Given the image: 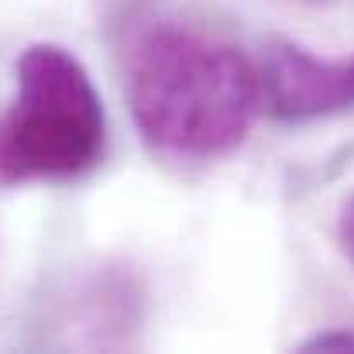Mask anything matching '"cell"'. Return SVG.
<instances>
[{"label":"cell","instance_id":"6da1fadb","mask_svg":"<svg viewBox=\"0 0 354 354\" xmlns=\"http://www.w3.org/2000/svg\"><path fill=\"white\" fill-rule=\"evenodd\" d=\"M127 104L151 151L189 162L221 158L251 131L261 104L258 69L207 31L155 24L127 52Z\"/></svg>","mask_w":354,"mask_h":354},{"label":"cell","instance_id":"7a4b0ae2","mask_svg":"<svg viewBox=\"0 0 354 354\" xmlns=\"http://www.w3.org/2000/svg\"><path fill=\"white\" fill-rule=\"evenodd\" d=\"M17 93L0 114V183H62L86 176L107 145L104 100L86 66L38 41L17 59Z\"/></svg>","mask_w":354,"mask_h":354},{"label":"cell","instance_id":"3957f363","mask_svg":"<svg viewBox=\"0 0 354 354\" xmlns=\"http://www.w3.org/2000/svg\"><path fill=\"white\" fill-rule=\"evenodd\" d=\"M254 69L261 104L279 120H317L354 107V55L320 59L296 41L272 38Z\"/></svg>","mask_w":354,"mask_h":354},{"label":"cell","instance_id":"277c9868","mask_svg":"<svg viewBox=\"0 0 354 354\" xmlns=\"http://www.w3.org/2000/svg\"><path fill=\"white\" fill-rule=\"evenodd\" d=\"M296 351H327V354H354V327L351 330H324L306 337Z\"/></svg>","mask_w":354,"mask_h":354},{"label":"cell","instance_id":"5b68a950","mask_svg":"<svg viewBox=\"0 0 354 354\" xmlns=\"http://www.w3.org/2000/svg\"><path fill=\"white\" fill-rule=\"evenodd\" d=\"M337 244H341V251L354 261V193L344 200V207H341V214H337Z\"/></svg>","mask_w":354,"mask_h":354},{"label":"cell","instance_id":"8992f818","mask_svg":"<svg viewBox=\"0 0 354 354\" xmlns=\"http://www.w3.org/2000/svg\"><path fill=\"white\" fill-rule=\"evenodd\" d=\"M303 3H327V0H303Z\"/></svg>","mask_w":354,"mask_h":354}]
</instances>
